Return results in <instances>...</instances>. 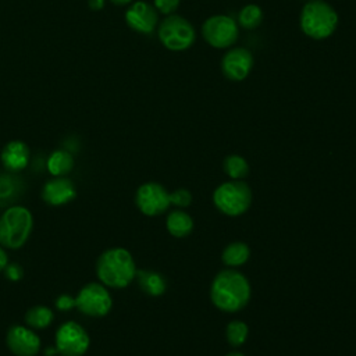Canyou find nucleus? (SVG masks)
<instances>
[{
  "mask_svg": "<svg viewBox=\"0 0 356 356\" xmlns=\"http://www.w3.org/2000/svg\"><path fill=\"white\" fill-rule=\"evenodd\" d=\"M252 288L249 280L234 268L220 271L211 281L210 299L221 312L236 313L250 300Z\"/></svg>",
  "mask_w": 356,
  "mask_h": 356,
  "instance_id": "1",
  "label": "nucleus"
},
{
  "mask_svg": "<svg viewBox=\"0 0 356 356\" xmlns=\"http://www.w3.org/2000/svg\"><path fill=\"white\" fill-rule=\"evenodd\" d=\"M96 275L106 286L121 289L136 277V266L132 254L124 248L104 250L96 261Z\"/></svg>",
  "mask_w": 356,
  "mask_h": 356,
  "instance_id": "2",
  "label": "nucleus"
},
{
  "mask_svg": "<svg viewBox=\"0 0 356 356\" xmlns=\"http://www.w3.org/2000/svg\"><path fill=\"white\" fill-rule=\"evenodd\" d=\"M300 29L312 39H325L334 33L338 25V14L324 0L307 1L300 13Z\"/></svg>",
  "mask_w": 356,
  "mask_h": 356,
  "instance_id": "3",
  "label": "nucleus"
},
{
  "mask_svg": "<svg viewBox=\"0 0 356 356\" xmlns=\"http://www.w3.org/2000/svg\"><path fill=\"white\" fill-rule=\"evenodd\" d=\"M33 228L32 213L24 206H10L0 216V245L19 249L31 236Z\"/></svg>",
  "mask_w": 356,
  "mask_h": 356,
  "instance_id": "4",
  "label": "nucleus"
},
{
  "mask_svg": "<svg viewBox=\"0 0 356 356\" xmlns=\"http://www.w3.org/2000/svg\"><path fill=\"white\" fill-rule=\"evenodd\" d=\"M213 203L222 214L238 217L250 207L252 189L242 179L222 182L213 192Z\"/></svg>",
  "mask_w": 356,
  "mask_h": 356,
  "instance_id": "5",
  "label": "nucleus"
},
{
  "mask_svg": "<svg viewBox=\"0 0 356 356\" xmlns=\"http://www.w3.org/2000/svg\"><path fill=\"white\" fill-rule=\"evenodd\" d=\"M159 39L172 51H182L189 49L196 39L193 25L181 15H168L159 26Z\"/></svg>",
  "mask_w": 356,
  "mask_h": 356,
  "instance_id": "6",
  "label": "nucleus"
},
{
  "mask_svg": "<svg viewBox=\"0 0 356 356\" xmlns=\"http://www.w3.org/2000/svg\"><path fill=\"white\" fill-rule=\"evenodd\" d=\"M113 306V299L106 285L89 282L81 288L75 298V307L89 317H103Z\"/></svg>",
  "mask_w": 356,
  "mask_h": 356,
  "instance_id": "7",
  "label": "nucleus"
},
{
  "mask_svg": "<svg viewBox=\"0 0 356 356\" xmlns=\"http://www.w3.org/2000/svg\"><path fill=\"white\" fill-rule=\"evenodd\" d=\"M204 40L216 49H227L238 39V24L228 15H213L202 26Z\"/></svg>",
  "mask_w": 356,
  "mask_h": 356,
  "instance_id": "8",
  "label": "nucleus"
},
{
  "mask_svg": "<svg viewBox=\"0 0 356 356\" xmlns=\"http://www.w3.org/2000/svg\"><path fill=\"white\" fill-rule=\"evenodd\" d=\"M90 345L88 332L75 321L61 324L56 332V349L61 356H82Z\"/></svg>",
  "mask_w": 356,
  "mask_h": 356,
  "instance_id": "9",
  "label": "nucleus"
},
{
  "mask_svg": "<svg viewBox=\"0 0 356 356\" xmlns=\"http://www.w3.org/2000/svg\"><path fill=\"white\" fill-rule=\"evenodd\" d=\"M135 203L140 213L156 217L170 207V192L159 182H145L136 189Z\"/></svg>",
  "mask_w": 356,
  "mask_h": 356,
  "instance_id": "10",
  "label": "nucleus"
},
{
  "mask_svg": "<svg viewBox=\"0 0 356 356\" xmlns=\"http://www.w3.org/2000/svg\"><path fill=\"white\" fill-rule=\"evenodd\" d=\"M6 343L15 356H35L40 350V339L36 332L18 324L8 328Z\"/></svg>",
  "mask_w": 356,
  "mask_h": 356,
  "instance_id": "11",
  "label": "nucleus"
},
{
  "mask_svg": "<svg viewBox=\"0 0 356 356\" xmlns=\"http://www.w3.org/2000/svg\"><path fill=\"white\" fill-rule=\"evenodd\" d=\"M253 56L245 47L228 50L221 60V71L231 81H243L252 71Z\"/></svg>",
  "mask_w": 356,
  "mask_h": 356,
  "instance_id": "12",
  "label": "nucleus"
},
{
  "mask_svg": "<svg viewBox=\"0 0 356 356\" xmlns=\"http://www.w3.org/2000/svg\"><path fill=\"white\" fill-rule=\"evenodd\" d=\"M125 21L134 31L150 33L159 21L157 10L146 1H136L125 13Z\"/></svg>",
  "mask_w": 356,
  "mask_h": 356,
  "instance_id": "13",
  "label": "nucleus"
},
{
  "mask_svg": "<svg viewBox=\"0 0 356 356\" xmlns=\"http://www.w3.org/2000/svg\"><path fill=\"white\" fill-rule=\"evenodd\" d=\"M76 196V188L70 178L56 177L44 184L42 199L50 206H63L70 203Z\"/></svg>",
  "mask_w": 356,
  "mask_h": 356,
  "instance_id": "14",
  "label": "nucleus"
},
{
  "mask_svg": "<svg viewBox=\"0 0 356 356\" xmlns=\"http://www.w3.org/2000/svg\"><path fill=\"white\" fill-rule=\"evenodd\" d=\"M29 147L21 140L8 142L1 150L0 159L7 171L18 172L24 170L29 163Z\"/></svg>",
  "mask_w": 356,
  "mask_h": 356,
  "instance_id": "15",
  "label": "nucleus"
},
{
  "mask_svg": "<svg viewBox=\"0 0 356 356\" xmlns=\"http://www.w3.org/2000/svg\"><path fill=\"white\" fill-rule=\"evenodd\" d=\"M25 191L24 179L13 171L0 172V207L13 206Z\"/></svg>",
  "mask_w": 356,
  "mask_h": 356,
  "instance_id": "16",
  "label": "nucleus"
},
{
  "mask_svg": "<svg viewBox=\"0 0 356 356\" xmlns=\"http://www.w3.org/2000/svg\"><path fill=\"white\" fill-rule=\"evenodd\" d=\"M139 288L149 296H161L167 289L165 278L157 273L150 270H136V277Z\"/></svg>",
  "mask_w": 356,
  "mask_h": 356,
  "instance_id": "17",
  "label": "nucleus"
},
{
  "mask_svg": "<svg viewBox=\"0 0 356 356\" xmlns=\"http://www.w3.org/2000/svg\"><path fill=\"white\" fill-rule=\"evenodd\" d=\"M167 231L175 238L188 236L193 229V220L192 217L184 211L182 209L172 210L165 220Z\"/></svg>",
  "mask_w": 356,
  "mask_h": 356,
  "instance_id": "18",
  "label": "nucleus"
},
{
  "mask_svg": "<svg viewBox=\"0 0 356 356\" xmlns=\"http://www.w3.org/2000/svg\"><path fill=\"white\" fill-rule=\"evenodd\" d=\"M250 257V248L245 242H231L221 253V260L227 267H241Z\"/></svg>",
  "mask_w": 356,
  "mask_h": 356,
  "instance_id": "19",
  "label": "nucleus"
},
{
  "mask_svg": "<svg viewBox=\"0 0 356 356\" xmlns=\"http://www.w3.org/2000/svg\"><path fill=\"white\" fill-rule=\"evenodd\" d=\"M47 170L54 177L67 175L74 167V157L68 150L60 149L53 152L47 159Z\"/></svg>",
  "mask_w": 356,
  "mask_h": 356,
  "instance_id": "20",
  "label": "nucleus"
},
{
  "mask_svg": "<svg viewBox=\"0 0 356 356\" xmlns=\"http://www.w3.org/2000/svg\"><path fill=\"white\" fill-rule=\"evenodd\" d=\"M53 321V312L46 306H33L25 314V323L32 330H43Z\"/></svg>",
  "mask_w": 356,
  "mask_h": 356,
  "instance_id": "21",
  "label": "nucleus"
},
{
  "mask_svg": "<svg viewBox=\"0 0 356 356\" xmlns=\"http://www.w3.org/2000/svg\"><path fill=\"white\" fill-rule=\"evenodd\" d=\"M225 174L231 179H243L249 174V164L245 157L239 154H229L224 159L222 163Z\"/></svg>",
  "mask_w": 356,
  "mask_h": 356,
  "instance_id": "22",
  "label": "nucleus"
},
{
  "mask_svg": "<svg viewBox=\"0 0 356 356\" xmlns=\"http://www.w3.org/2000/svg\"><path fill=\"white\" fill-rule=\"evenodd\" d=\"M249 335V327L242 320H232L227 324L225 338L231 346H241L246 342Z\"/></svg>",
  "mask_w": 356,
  "mask_h": 356,
  "instance_id": "23",
  "label": "nucleus"
},
{
  "mask_svg": "<svg viewBox=\"0 0 356 356\" xmlns=\"http://www.w3.org/2000/svg\"><path fill=\"white\" fill-rule=\"evenodd\" d=\"M263 21V11L256 4L245 6L238 14V22L245 29H254Z\"/></svg>",
  "mask_w": 356,
  "mask_h": 356,
  "instance_id": "24",
  "label": "nucleus"
},
{
  "mask_svg": "<svg viewBox=\"0 0 356 356\" xmlns=\"http://www.w3.org/2000/svg\"><path fill=\"white\" fill-rule=\"evenodd\" d=\"M170 203L178 209H185L192 203V193L185 188H179L170 193Z\"/></svg>",
  "mask_w": 356,
  "mask_h": 356,
  "instance_id": "25",
  "label": "nucleus"
},
{
  "mask_svg": "<svg viewBox=\"0 0 356 356\" xmlns=\"http://www.w3.org/2000/svg\"><path fill=\"white\" fill-rule=\"evenodd\" d=\"M179 6V0H154V8L165 15H171Z\"/></svg>",
  "mask_w": 356,
  "mask_h": 356,
  "instance_id": "26",
  "label": "nucleus"
},
{
  "mask_svg": "<svg viewBox=\"0 0 356 356\" xmlns=\"http://www.w3.org/2000/svg\"><path fill=\"white\" fill-rule=\"evenodd\" d=\"M56 307L61 312H67V310H71L75 307V298H71L70 295H60L57 299H56Z\"/></svg>",
  "mask_w": 356,
  "mask_h": 356,
  "instance_id": "27",
  "label": "nucleus"
},
{
  "mask_svg": "<svg viewBox=\"0 0 356 356\" xmlns=\"http://www.w3.org/2000/svg\"><path fill=\"white\" fill-rule=\"evenodd\" d=\"M4 271H6V277L8 280H11V281H18L22 277V274H24L22 267L19 264H17V263H11V264L8 263L6 266V268H4Z\"/></svg>",
  "mask_w": 356,
  "mask_h": 356,
  "instance_id": "28",
  "label": "nucleus"
},
{
  "mask_svg": "<svg viewBox=\"0 0 356 356\" xmlns=\"http://www.w3.org/2000/svg\"><path fill=\"white\" fill-rule=\"evenodd\" d=\"M8 264V256L4 250V248L0 245V271L6 268V266Z\"/></svg>",
  "mask_w": 356,
  "mask_h": 356,
  "instance_id": "29",
  "label": "nucleus"
},
{
  "mask_svg": "<svg viewBox=\"0 0 356 356\" xmlns=\"http://www.w3.org/2000/svg\"><path fill=\"white\" fill-rule=\"evenodd\" d=\"M88 4L92 10L97 11V10H102L103 6H104V0H88Z\"/></svg>",
  "mask_w": 356,
  "mask_h": 356,
  "instance_id": "30",
  "label": "nucleus"
},
{
  "mask_svg": "<svg viewBox=\"0 0 356 356\" xmlns=\"http://www.w3.org/2000/svg\"><path fill=\"white\" fill-rule=\"evenodd\" d=\"M114 4H117V6H124V4H128V3H131L132 0H111Z\"/></svg>",
  "mask_w": 356,
  "mask_h": 356,
  "instance_id": "31",
  "label": "nucleus"
},
{
  "mask_svg": "<svg viewBox=\"0 0 356 356\" xmlns=\"http://www.w3.org/2000/svg\"><path fill=\"white\" fill-rule=\"evenodd\" d=\"M225 356H245V355L241 353V352H229V353H227Z\"/></svg>",
  "mask_w": 356,
  "mask_h": 356,
  "instance_id": "32",
  "label": "nucleus"
}]
</instances>
